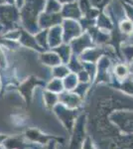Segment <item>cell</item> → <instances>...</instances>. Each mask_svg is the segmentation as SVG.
I'll use <instances>...</instances> for the list:
<instances>
[{
    "label": "cell",
    "instance_id": "6da1fadb",
    "mask_svg": "<svg viewBox=\"0 0 133 149\" xmlns=\"http://www.w3.org/2000/svg\"><path fill=\"white\" fill-rule=\"evenodd\" d=\"M109 119L124 135H133V111L114 110L110 113Z\"/></svg>",
    "mask_w": 133,
    "mask_h": 149
},
{
    "label": "cell",
    "instance_id": "7a4b0ae2",
    "mask_svg": "<svg viewBox=\"0 0 133 149\" xmlns=\"http://www.w3.org/2000/svg\"><path fill=\"white\" fill-rule=\"evenodd\" d=\"M53 112L57 116V118L59 119V121L62 123V125L64 126V128L70 133L74 128L78 117L81 115V109H68L67 107H65L64 104L60 102L54 107Z\"/></svg>",
    "mask_w": 133,
    "mask_h": 149
},
{
    "label": "cell",
    "instance_id": "3957f363",
    "mask_svg": "<svg viewBox=\"0 0 133 149\" xmlns=\"http://www.w3.org/2000/svg\"><path fill=\"white\" fill-rule=\"evenodd\" d=\"M86 115L81 113V115L78 117L75 124L74 128L72 130V136H71V141H70V148L71 149H77L81 148V142L84 141V139L86 137Z\"/></svg>",
    "mask_w": 133,
    "mask_h": 149
},
{
    "label": "cell",
    "instance_id": "277c9868",
    "mask_svg": "<svg viewBox=\"0 0 133 149\" xmlns=\"http://www.w3.org/2000/svg\"><path fill=\"white\" fill-rule=\"evenodd\" d=\"M24 136L28 139L30 142L36 143V144H41V145H47L53 139H57L60 142L62 141L61 138L56 137V136L50 135V134H46L44 132L37 128H28L26 129L24 132Z\"/></svg>",
    "mask_w": 133,
    "mask_h": 149
},
{
    "label": "cell",
    "instance_id": "5b68a950",
    "mask_svg": "<svg viewBox=\"0 0 133 149\" xmlns=\"http://www.w3.org/2000/svg\"><path fill=\"white\" fill-rule=\"evenodd\" d=\"M4 149H32L34 143L30 142L23 135H7L6 139L2 144Z\"/></svg>",
    "mask_w": 133,
    "mask_h": 149
},
{
    "label": "cell",
    "instance_id": "8992f818",
    "mask_svg": "<svg viewBox=\"0 0 133 149\" xmlns=\"http://www.w3.org/2000/svg\"><path fill=\"white\" fill-rule=\"evenodd\" d=\"M59 102L60 103L64 104L65 107H67L68 109H81L84 103V98L74 92L64 91L59 95Z\"/></svg>",
    "mask_w": 133,
    "mask_h": 149
},
{
    "label": "cell",
    "instance_id": "52a82bcc",
    "mask_svg": "<svg viewBox=\"0 0 133 149\" xmlns=\"http://www.w3.org/2000/svg\"><path fill=\"white\" fill-rule=\"evenodd\" d=\"M43 102H44L45 107H47L48 109H54V107L58 104L59 102V95L57 93H54L52 92H49V91L46 90L44 93H43Z\"/></svg>",
    "mask_w": 133,
    "mask_h": 149
},
{
    "label": "cell",
    "instance_id": "ba28073f",
    "mask_svg": "<svg viewBox=\"0 0 133 149\" xmlns=\"http://www.w3.org/2000/svg\"><path fill=\"white\" fill-rule=\"evenodd\" d=\"M38 83H39V81H38L37 80H34L33 78H31L20 86L19 91L22 93V95H23V97H25L26 102H29L31 97H32V90H33L32 86H36Z\"/></svg>",
    "mask_w": 133,
    "mask_h": 149
},
{
    "label": "cell",
    "instance_id": "9c48e42d",
    "mask_svg": "<svg viewBox=\"0 0 133 149\" xmlns=\"http://www.w3.org/2000/svg\"><path fill=\"white\" fill-rule=\"evenodd\" d=\"M46 90L49 91V92L54 93H57V95H60V93L65 91L63 80H61V79L53 78L52 80L46 85Z\"/></svg>",
    "mask_w": 133,
    "mask_h": 149
},
{
    "label": "cell",
    "instance_id": "30bf717a",
    "mask_svg": "<svg viewBox=\"0 0 133 149\" xmlns=\"http://www.w3.org/2000/svg\"><path fill=\"white\" fill-rule=\"evenodd\" d=\"M63 83H64L65 91H69L72 92L76 88V86L79 85V81L78 78V74L75 73H70L65 79H63Z\"/></svg>",
    "mask_w": 133,
    "mask_h": 149
},
{
    "label": "cell",
    "instance_id": "8fae6325",
    "mask_svg": "<svg viewBox=\"0 0 133 149\" xmlns=\"http://www.w3.org/2000/svg\"><path fill=\"white\" fill-rule=\"evenodd\" d=\"M129 72H130V70L128 69L126 66H124V65H118V66L115 67V69H114L115 80L119 83V85L121 81L129 78Z\"/></svg>",
    "mask_w": 133,
    "mask_h": 149
},
{
    "label": "cell",
    "instance_id": "7c38bea8",
    "mask_svg": "<svg viewBox=\"0 0 133 149\" xmlns=\"http://www.w3.org/2000/svg\"><path fill=\"white\" fill-rule=\"evenodd\" d=\"M71 73V71H70V69L68 68V67H65V66H62V65H58V66H56L54 69H53L52 71V76L53 78H56V79H65L66 77Z\"/></svg>",
    "mask_w": 133,
    "mask_h": 149
},
{
    "label": "cell",
    "instance_id": "4fadbf2b",
    "mask_svg": "<svg viewBox=\"0 0 133 149\" xmlns=\"http://www.w3.org/2000/svg\"><path fill=\"white\" fill-rule=\"evenodd\" d=\"M89 88H91V83H79V85L76 86V88L72 92L84 98L86 97L88 91L89 90Z\"/></svg>",
    "mask_w": 133,
    "mask_h": 149
},
{
    "label": "cell",
    "instance_id": "5bb4252c",
    "mask_svg": "<svg viewBox=\"0 0 133 149\" xmlns=\"http://www.w3.org/2000/svg\"><path fill=\"white\" fill-rule=\"evenodd\" d=\"M79 149H98V148H97V146H96V144L93 142V138L89 135H88L84 139L83 142H81V148Z\"/></svg>",
    "mask_w": 133,
    "mask_h": 149
},
{
    "label": "cell",
    "instance_id": "9a60e30c",
    "mask_svg": "<svg viewBox=\"0 0 133 149\" xmlns=\"http://www.w3.org/2000/svg\"><path fill=\"white\" fill-rule=\"evenodd\" d=\"M59 19L61 20V18L58 17V15H57V16L51 15L50 17H48V16H46V15H45L44 17H43L42 23H44L45 25H54L55 23L59 22Z\"/></svg>",
    "mask_w": 133,
    "mask_h": 149
},
{
    "label": "cell",
    "instance_id": "2e32d148",
    "mask_svg": "<svg viewBox=\"0 0 133 149\" xmlns=\"http://www.w3.org/2000/svg\"><path fill=\"white\" fill-rule=\"evenodd\" d=\"M71 8L72 7H70V6L65 7V10H64L65 15H68L69 17H74V16H76V14L77 15H79V11H78V9H77V7L76 8L74 7V9H71Z\"/></svg>",
    "mask_w": 133,
    "mask_h": 149
},
{
    "label": "cell",
    "instance_id": "e0dca14e",
    "mask_svg": "<svg viewBox=\"0 0 133 149\" xmlns=\"http://www.w3.org/2000/svg\"><path fill=\"white\" fill-rule=\"evenodd\" d=\"M58 143H59V140L53 139V140H51L50 142L45 146V149H57Z\"/></svg>",
    "mask_w": 133,
    "mask_h": 149
},
{
    "label": "cell",
    "instance_id": "ac0fdd59",
    "mask_svg": "<svg viewBox=\"0 0 133 149\" xmlns=\"http://www.w3.org/2000/svg\"><path fill=\"white\" fill-rule=\"evenodd\" d=\"M0 149H4V148H3V146H2V145L0 146Z\"/></svg>",
    "mask_w": 133,
    "mask_h": 149
}]
</instances>
